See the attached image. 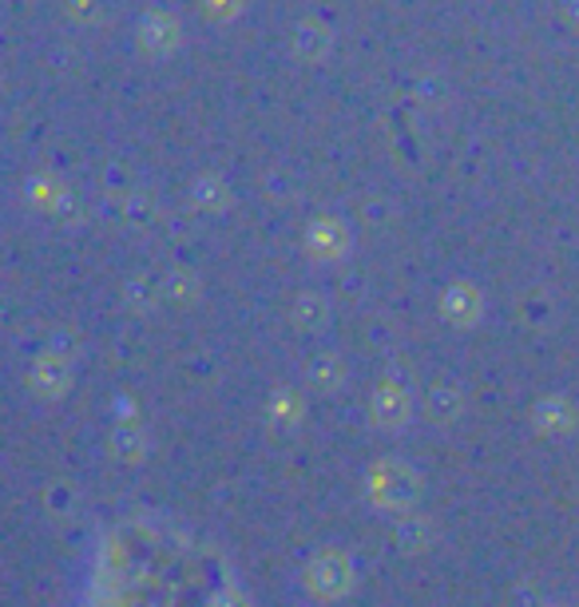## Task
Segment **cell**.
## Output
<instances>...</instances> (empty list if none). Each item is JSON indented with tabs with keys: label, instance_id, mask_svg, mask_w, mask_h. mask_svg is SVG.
Returning <instances> with one entry per match:
<instances>
[{
	"label": "cell",
	"instance_id": "obj_1",
	"mask_svg": "<svg viewBox=\"0 0 579 607\" xmlns=\"http://www.w3.org/2000/svg\"><path fill=\"white\" fill-rule=\"evenodd\" d=\"M294 48L306 52V56H318V52H325V32H313L310 24H306V29L294 37Z\"/></svg>",
	"mask_w": 579,
	"mask_h": 607
},
{
	"label": "cell",
	"instance_id": "obj_2",
	"mask_svg": "<svg viewBox=\"0 0 579 607\" xmlns=\"http://www.w3.org/2000/svg\"><path fill=\"white\" fill-rule=\"evenodd\" d=\"M210 4H215V9H219V17H230V12L238 9V0H210Z\"/></svg>",
	"mask_w": 579,
	"mask_h": 607
}]
</instances>
